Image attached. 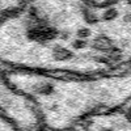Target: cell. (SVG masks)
<instances>
[{
    "label": "cell",
    "instance_id": "obj_1",
    "mask_svg": "<svg viewBox=\"0 0 131 131\" xmlns=\"http://www.w3.org/2000/svg\"><path fill=\"white\" fill-rule=\"evenodd\" d=\"M0 110L21 131H43L37 107L26 96L16 91L0 67Z\"/></svg>",
    "mask_w": 131,
    "mask_h": 131
},
{
    "label": "cell",
    "instance_id": "obj_2",
    "mask_svg": "<svg viewBox=\"0 0 131 131\" xmlns=\"http://www.w3.org/2000/svg\"><path fill=\"white\" fill-rule=\"evenodd\" d=\"M78 131H131V115L125 107L96 112L81 119Z\"/></svg>",
    "mask_w": 131,
    "mask_h": 131
},
{
    "label": "cell",
    "instance_id": "obj_3",
    "mask_svg": "<svg viewBox=\"0 0 131 131\" xmlns=\"http://www.w3.org/2000/svg\"><path fill=\"white\" fill-rule=\"evenodd\" d=\"M26 0H0V18L12 15L23 8Z\"/></svg>",
    "mask_w": 131,
    "mask_h": 131
},
{
    "label": "cell",
    "instance_id": "obj_4",
    "mask_svg": "<svg viewBox=\"0 0 131 131\" xmlns=\"http://www.w3.org/2000/svg\"><path fill=\"white\" fill-rule=\"evenodd\" d=\"M0 131H21V130L0 110Z\"/></svg>",
    "mask_w": 131,
    "mask_h": 131
},
{
    "label": "cell",
    "instance_id": "obj_5",
    "mask_svg": "<svg viewBox=\"0 0 131 131\" xmlns=\"http://www.w3.org/2000/svg\"><path fill=\"white\" fill-rule=\"evenodd\" d=\"M71 131H78V130H71Z\"/></svg>",
    "mask_w": 131,
    "mask_h": 131
}]
</instances>
